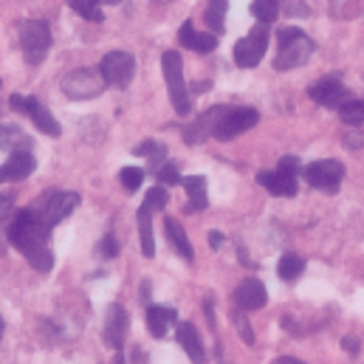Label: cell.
Segmentation results:
<instances>
[{"mask_svg": "<svg viewBox=\"0 0 364 364\" xmlns=\"http://www.w3.org/2000/svg\"><path fill=\"white\" fill-rule=\"evenodd\" d=\"M9 243L31 263V269L40 274H48L54 269V255L48 246L51 237V226H46L31 209H20L14 215V220L6 229Z\"/></svg>", "mask_w": 364, "mask_h": 364, "instance_id": "obj_1", "label": "cell"}, {"mask_svg": "<svg viewBox=\"0 0 364 364\" xmlns=\"http://www.w3.org/2000/svg\"><path fill=\"white\" fill-rule=\"evenodd\" d=\"M314 40L302 31V28H294V26H285L277 31V54H274V68L277 71H291V68H299L311 60L314 54Z\"/></svg>", "mask_w": 364, "mask_h": 364, "instance_id": "obj_2", "label": "cell"}, {"mask_svg": "<svg viewBox=\"0 0 364 364\" xmlns=\"http://www.w3.org/2000/svg\"><path fill=\"white\" fill-rule=\"evenodd\" d=\"M80 206V195L77 192H65V189H51V192H43L28 209L46 223V226H57L63 223L74 209Z\"/></svg>", "mask_w": 364, "mask_h": 364, "instance_id": "obj_3", "label": "cell"}, {"mask_svg": "<svg viewBox=\"0 0 364 364\" xmlns=\"http://www.w3.org/2000/svg\"><path fill=\"white\" fill-rule=\"evenodd\" d=\"M161 71H164L170 102H173L176 113H178V116H189V113H192V96H189L186 80H183L181 54H178V51H164V54H161Z\"/></svg>", "mask_w": 364, "mask_h": 364, "instance_id": "obj_4", "label": "cell"}, {"mask_svg": "<svg viewBox=\"0 0 364 364\" xmlns=\"http://www.w3.org/2000/svg\"><path fill=\"white\" fill-rule=\"evenodd\" d=\"M20 43H23L26 63L28 65H40L48 57V48H51V26L46 20L20 23Z\"/></svg>", "mask_w": 364, "mask_h": 364, "instance_id": "obj_5", "label": "cell"}, {"mask_svg": "<svg viewBox=\"0 0 364 364\" xmlns=\"http://www.w3.org/2000/svg\"><path fill=\"white\" fill-rule=\"evenodd\" d=\"M9 107H11V110H17V113H23V116H28L40 133H46V136H51V139H60V136H63L60 122L51 116V110H48L37 96L11 93V96H9Z\"/></svg>", "mask_w": 364, "mask_h": 364, "instance_id": "obj_6", "label": "cell"}, {"mask_svg": "<svg viewBox=\"0 0 364 364\" xmlns=\"http://www.w3.org/2000/svg\"><path fill=\"white\" fill-rule=\"evenodd\" d=\"M105 88H107V82H105L99 68H77V71L63 77V93L74 102L96 99V96L105 93Z\"/></svg>", "mask_w": 364, "mask_h": 364, "instance_id": "obj_7", "label": "cell"}, {"mask_svg": "<svg viewBox=\"0 0 364 364\" xmlns=\"http://www.w3.org/2000/svg\"><path fill=\"white\" fill-rule=\"evenodd\" d=\"M269 40H272V31L266 23H257L252 28V34H246L243 40L235 43V63L240 68H257L269 51Z\"/></svg>", "mask_w": 364, "mask_h": 364, "instance_id": "obj_8", "label": "cell"}, {"mask_svg": "<svg viewBox=\"0 0 364 364\" xmlns=\"http://www.w3.org/2000/svg\"><path fill=\"white\" fill-rule=\"evenodd\" d=\"M99 71L105 77L107 85L113 88H127L136 77V57L130 51H110L102 57L99 63Z\"/></svg>", "mask_w": 364, "mask_h": 364, "instance_id": "obj_9", "label": "cell"}, {"mask_svg": "<svg viewBox=\"0 0 364 364\" xmlns=\"http://www.w3.org/2000/svg\"><path fill=\"white\" fill-rule=\"evenodd\" d=\"M257 122H260V113L255 107H226V113L220 116V122L215 127V139L218 141L237 139L240 133L252 130Z\"/></svg>", "mask_w": 364, "mask_h": 364, "instance_id": "obj_10", "label": "cell"}, {"mask_svg": "<svg viewBox=\"0 0 364 364\" xmlns=\"http://www.w3.org/2000/svg\"><path fill=\"white\" fill-rule=\"evenodd\" d=\"M345 178V167L333 159H325V161H314L305 167V181L311 183L314 189H322V192H336L339 183Z\"/></svg>", "mask_w": 364, "mask_h": 364, "instance_id": "obj_11", "label": "cell"}, {"mask_svg": "<svg viewBox=\"0 0 364 364\" xmlns=\"http://www.w3.org/2000/svg\"><path fill=\"white\" fill-rule=\"evenodd\" d=\"M308 96L316 102V105H322V107H342L345 102H350L353 96L350 91L342 85V80L333 74V77H322L319 82H314L311 88H308Z\"/></svg>", "mask_w": 364, "mask_h": 364, "instance_id": "obj_12", "label": "cell"}, {"mask_svg": "<svg viewBox=\"0 0 364 364\" xmlns=\"http://www.w3.org/2000/svg\"><path fill=\"white\" fill-rule=\"evenodd\" d=\"M223 113H226V105H215L206 113H200L192 124L183 127V141L186 144H200L206 136H215V127H218V122H220Z\"/></svg>", "mask_w": 364, "mask_h": 364, "instance_id": "obj_13", "label": "cell"}, {"mask_svg": "<svg viewBox=\"0 0 364 364\" xmlns=\"http://www.w3.org/2000/svg\"><path fill=\"white\" fill-rule=\"evenodd\" d=\"M127 325H130V319H127L124 305H119V302L110 305L107 308V319H105V342H107V348H113V350H122L124 348Z\"/></svg>", "mask_w": 364, "mask_h": 364, "instance_id": "obj_14", "label": "cell"}, {"mask_svg": "<svg viewBox=\"0 0 364 364\" xmlns=\"http://www.w3.org/2000/svg\"><path fill=\"white\" fill-rule=\"evenodd\" d=\"M34 170H37L34 156H31L28 150H14V153L6 159V164L0 167V183L23 181V178H28Z\"/></svg>", "mask_w": 364, "mask_h": 364, "instance_id": "obj_15", "label": "cell"}, {"mask_svg": "<svg viewBox=\"0 0 364 364\" xmlns=\"http://www.w3.org/2000/svg\"><path fill=\"white\" fill-rule=\"evenodd\" d=\"M235 302H237V308L240 311H257V308H263L266 302H269V294H266V285L260 282V279H243L240 285H237V291H235Z\"/></svg>", "mask_w": 364, "mask_h": 364, "instance_id": "obj_16", "label": "cell"}, {"mask_svg": "<svg viewBox=\"0 0 364 364\" xmlns=\"http://www.w3.org/2000/svg\"><path fill=\"white\" fill-rule=\"evenodd\" d=\"M178 43L189 51H198V54H209L218 48V34H206V31H195L192 20H183L181 28H178Z\"/></svg>", "mask_w": 364, "mask_h": 364, "instance_id": "obj_17", "label": "cell"}, {"mask_svg": "<svg viewBox=\"0 0 364 364\" xmlns=\"http://www.w3.org/2000/svg\"><path fill=\"white\" fill-rule=\"evenodd\" d=\"M176 336H178V345L183 348V353L189 356L192 364H203L206 362V350H203V339L198 333V328L192 322H178L176 328Z\"/></svg>", "mask_w": 364, "mask_h": 364, "instance_id": "obj_18", "label": "cell"}, {"mask_svg": "<svg viewBox=\"0 0 364 364\" xmlns=\"http://www.w3.org/2000/svg\"><path fill=\"white\" fill-rule=\"evenodd\" d=\"M257 183L266 186L277 198H294L296 189H299L296 178L288 176V173H282V170H263V173H257Z\"/></svg>", "mask_w": 364, "mask_h": 364, "instance_id": "obj_19", "label": "cell"}, {"mask_svg": "<svg viewBox=\"0 0 364 364\" xmlns=\"http://www.w3.org/2000/svg\"><path fill=\"white\" fill-rule=\"evenodd\" d=\"M176 322H178V314L173 308H167V305H150L147 308V328L156 339H164Z\"/></svg>", "mask_w": 364, "mask_h": 364, "instance_id": "obj_20", "label": "cell"}, {"mask_svg": "<svg viewBox=\"0 0 364 364\" xmlns=\"http://www.w3.org/2000/svg\"><path fill=\"white\" fill-rule=\"evenodd\" d=\"M164 232H167L170 246L181 255L186 263H192V260H195V252H192V243H189V237H186V232H183L181 223H178L176 218H164Z\"/></svg>", "mask_w": 364, "mask_h": 364, "instance_id": "obj_21", "label": "cell"}, {"mask_svg": "<svg viewBox=\"0 0 364 364\" xmlns=\"http://www.w3.org/2000/svg\"><path fill=\"white\" fill-rule=\"evenodd\" d=\"M183 189L189 195V203H186V212H200L209 206V195H206V178L203 176H186L183 178Z\"/></svg>", "mask_w": 364, "mask_h": 364, "instance_id": "obj_22", "label": "cell"}, {"mask_svg": "<svg viewBox=\"0 0 364 364\" xmlns=\"http://www.w3.org/2000/svg\"><path fill=\"white\" fill-rule=\"evenodd\" d=\"M136 223H139V235H141V255L153 257L156 255V240H153V209L147 203L139 206L136 212Z\"/></svg>", "mask_w": 364, "mask_h": 364, "instance_id": "obj_23", "label": "cell"}, {"mask_svg": "<svg viewBox=\"0 0 364 364\" xmlns=\"http://www.w3.org/2000/svg\"><path fill=\"white\" fill-rule=\"evenodd\" d=\"M31 136H26L14 124H0V150H31Z\"/></svg>", "mask_w": 364, "mask_h": 364, "instance_id": "obj_24", "label": "cell"}, {"mask_svg": "<svg viewBox=\"0 0 364 364\" xmlns=\"http://www.w3.org/2000/svg\"><path fill=\"white\" fill-rule=\"evenodd\" d=\"M302 272H305V257H299V255H294V252L282 255L279 263H277V274H279V279H285V282L299 279Z\"/></svg>", "mask_w": 364, "mask_h": 364, "instance_id": "obj_25", "label": "cell"}, {"mask_svg": "<svg viewBox=\"0 0 364 364\" xmlns=\"http://www.w3.org/2000/svg\"><path fill=\"white\" fill-rule=\"evenodd\" d=\"M226 9H229V0H206L203 20H206V26L212 28V34H220V31H223V17H226Z\"/></svg>", "mask_w": 364, "mask_h": 364, "instance_id": "obj_26", "label": "cell"}, {"mask_svg": "<svg viewBox=\"0 0 364 364\" xmlns=\"http://www.w3.org/2000/svg\"><path fill=\"white\" fill-rule=\"evenodd\" d=\"M133 156H144V159H150V164H153V173L164 164V156H167V147L164 144H159V141H141L139 147H133Z\"/></svg>", "mask_w": 364, "mask_h": 364, "instance_id": "obj_27", "label": "cell"}, {"mask_svg": "<svg viewBox=\"0 0 364 364\" xmlns=\"http://www.w3.org/2000/svg\"><path fill=\"white\" fill-rule=\"evenodd\" d=\"M105 0H68V6L82 17V20H91V23H102L105 14H102V6Z\"/></svg>", "mask_w": 364, "mask_h": 364, "instance_id": "obj_28", "label": "cell"}, {"mask_svg": "<svg viewBox=\"0 0 364 364\" xmlns=\"http://www.w3.org/2000/svg\"><path fill=\"white\" fill-rule=\"evenodd\" d=\"M279 14V0H255L252 3V17H257V23L272 26Z\"/></svg>", "mask_w": 364, "mask_h": 364, "instance_id": "obj_29", "label": "cell"}, {"mask_svg": "<svg viewBox=\"0 0 364 364\" xmlns=\"http://www.w3.org/2000/svg\"><path fill=\"white\" fill-rule=\"evenodd\" d=\"M339 116H342V122L350 124V127L364 124V99H350V102H345V105L339 107Z\"/></svg>", "mask_w": 364, "mask_h": 364, "instance_id": "obj_30", "label": "cell"}, {"mask_svg": "<svg viewBox=\"0 0 364 364\" xmlns=\"http://www.w3.org/2000/svg\"><path fill=\"white\" fill-rule=\"evenodd\" d=\"M144 203H147L153 212H156V209H164V206L170 203V192H167V186H164V183H156L153 189H147Z\"/></svg>", "mask_w": 364, "mask_h": 364, "instance_id": "obj_31", "label": "cell"}, {"mask_svg": "<svg viewBox=\"0 0 364 364\" xmlns=\"http://www.w3.org/2000/svg\"><path fill=\"white\" fill-rule=\"evenodd\" d=\"M119 181H122V186H124L127 192H139V186L144 183V170H141V167H124V170L119 173Z\"/></svg>", "mask_w": 364, "mask_h": 364, "instance_id": "obj_32", "label": "cell"}, {"mask_svg": "<svg viewBox=\"0 0 364 364\" xmlns=\"http://www.w3.org/2000/svg\"><path fill=\"white\" fill-rule=\"evenodd\" d=\"M156 178H159V183H164V186H176V183L183 181L181 176H178V167H176L173 161H164V164L156 170Z\"/></svg>", "mask_w": 364, "mask_h": 364, "instance_id": "obj_33", "label": "cell"}, {"mask_svg": "<svg viewBox=\"0 0 364 364\" xmlns=\"http://www.w3.org/2000/svg\"><path fill=\"white\" fill-rule=\"evenodd\" d=\"M96 252H99L105 260H113V257L119 255V240H116V235H105V237L99 240Z\"/></svg>", "mask_w": 364, "mask_h": 364, "instance_id": "obj_34", "label": "cell"}, {"mask_svg": "<svg viewBox=\"0 0 364 364\" xmlns=\"http://www.w3.org/2000/svg\"><path fill=\"white\" fill-rule=\"evenodd\" d=\"M299 167H302V164H299L296 156H282L279 164H277V170H282V173H288V176H294V178L299 176Z\"/></svg>", "mask_w": 364, "mask_h": 364, "instance_id": "obj_35", "label": "cell"}, {"mask_svg": "<svg viewBox=\"0 0 364 364\" xmlns=\"http://www.w3.org/2000/svg\"><path fill=\"white\" fill-rule=\"evenodd\" d=\"M246 311H240L237 308V314H235V322H237V328H240V336H243V342L246 345H255V333H252V328L246 325V316H243Z\"/></svg>", "mask_w": 364, "mask_h": 364, "instance_id": "obj_36", "label": "cell"}, {"mask_svg": "<svg viewBox=\"0 0 364 364\" xmlns=\"http://www.w3.org/2000/svg\"><path fill=\"white\" fill-rule=\"evenodd\" d=\"M288 14H291V17H296V14H299V17H308L311 11H308L305 3H291V6H288Z\"/></svg>", "mask_w": 364, "mask_h": 364, "instance_id": "obj_37", "label": "cell"}, {"mask_svg": "<svg viewBox=\"0 0 364 364\" xmlns=\"http://www.w3.org/2000/svg\"><path fill=\"white\" fill-rule=\"evenodd\" d=\"M342 348H345L348 353H353V356H356V353H359V339H353V336H345V339H342Z\"/></svg>", "mask_w": 364, "mask_h": 364, "instance_id": "obj_38", "label": "cell"}, {"mask_svg": "<svg viewBox=\"0 0 364 364\" xmlns=\"http://www.w3.org/2000/svg\"><path fill=\"white\" fill-rule=\"evenodd\" d=\"M209 246L218 252V249L223 246V235H220V232H209Z\"/></svg>", "mask_w": 364, "mask_h": 364, "instance_id": "obj_39", "label": "cell"}, {"mask_svg": "<svg viewBox=\"0 0 364 364\" xmlns=\"http://www.w3.org/2000/svg\"><path fill=\"white\" fill-rule=\"evenodd\" d=\"M274 364H302V362H296L294 356H282V359H277Z\"/></svg>", "mask_w": 364, "mask_h": 364, "instance_id": "obj_40", "label": "cell"}, {"mask_svg": "<svg viewBox=\"0 0 364 364\" xmlns=\"http://www.w3.org/2000/svg\"><path fill=\"white\" fill-rule=\"evenodd\" d=\"M105 3H110V6H116V3H122V0H105Z\"/></svg>", "mask_w": 364, "mask_h": 364, "instance_id": "obj_41", "label": "cell"}, {"mask_svg": "<svg viewBox=\"0 0 364 364\" xmlns=\"http://www.w3.org/2000/svg\"><path fill=\"white\" fill-rule=\"evenodd\" d=\"M3 328H6V325H3V316H0V336H3Z\"/></svg>", "mask_w": 364, "mask_h": 364, "instance_id": "obj_42", "label": "cell"}]
</instances>
